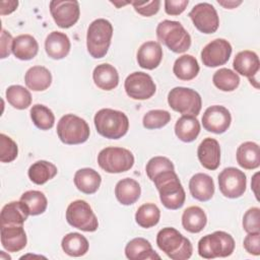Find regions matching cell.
<instances>
[{
    "mask_svg": "<svg viewBox=\"0 0 260 260\" xmlns=\"http://www.w3.org/2000/svg\"><path fill=\"white\" fill-rule=\"evenodd\" d=\"M159 193L162 205L172 210L181 208L184 205L186 194L175 171H165L158 174L152 181Z\"/></svg>",
    "mask_w": 260,
    "mask_h": 260,
    "instance_id": "6da1fadb",
    "label": "cell"
},
{
    "mask_svg": "<svg viewBox=\"0 0 260 260\" xmlns=\"http://www.w3.org/2000/svg\"><path fill=\"white\" fill-rule=\"evenodd\" d=\"M157 247L173 260H187L191 257L193 247L189 239L185 238L174 228H164L156 236Z\"/></svg>",
    "mask_w": 260,
    "mask_h": 260,
    "instance_id": "7a4b0ae2",
    "label": "cell"
},
{
    "mask_svg": "<svg viewBox=\"0 0 260 260\" xmlns=\"http://www.w3.org/2000/svg\"><path fill=\"white\" fill-rule=\"evenodd\" d=\"M98 133L109 139L123 137L129 129L128 117L121 111L113 109H101L93 118Z\"/></svg>",
    "mask_w": 260,
    "mask_h": 260,
    "instance_id": "3957f363",
    "label": "cell"
},
{
    "mask_svg": "<svg viewBox=\"0 0 260 260\" xmlns=\"http://www.w3.org/2000/svg\"><path fill=\"white\" fill-rule=\"evenodd\" d=\"M113 36V25L105 18L93 20L86 34V47L92 58L100 59L106 56L111 45Z\"/></svg>",
    "mask_w": 260,
    "mask_h": 260,
    "instance_id": "277c9868",
    "label": "cell"
},
{
    "mask_svg": "<svg viewBox=\"0 0 260 260\" xmlns=\"http://www.w3.org/2000/svg\"><path fill=\"white\" fill-rule=\"evenodd\" d=\"M156 37L174 53H184L191 46V37L179 21H160L156 26Z\"/></svg>",
    "mask_w": 260,
    "mask_h": 260,
    "instance_id": "5b68a950",
    "label": "cell"
},
{
    "mask_svg": "<svg viewBox=\"0 0 260 260\" xmlns=\"http://www.w3.org/2000/svg\"><path fill=\"white\" fill-rule=\"evenodd\" d=\"M235 250L234 238L222 231L202 237L198 242V254L205 259L228 257Z\"/></svg>",
    "mask_w": 260,
    "mask_h": 260,
    "instance_id": "8992f818",
    "label": "cell"
},
{
    "mask_svg": "<svg viewBox=\"0 0 260 260\" xmlns=\"http://www.w3.org/2000/svg\"><path fill=\"white\" fill-rule=\"evenodd\" d=\"M89 126L86 121L76 115H64L57 124L59 139L65 144H80L89 137Z\"/></svg>",
    "mask_w": 260,
    "mask_h": 260,
    "instance_id": "52a82bcc",
    "label": "cell"
},
{
    "mask_svg": "<svg viewBox=\"0 0 260 260\" xmlns=\"http://www.w3.org/2000/svg\"><path fill=\"white\" fill-rule=\"evenodd\" d=\"M168 104L176 112L183 116H198L202 107L200 94L189 87L177 86L170 90Z\"/></svg>",
    "mask_w": 260,
    "mask_h": 260,
    "instance_id": "ba28073f",
    "label": "cell"
},
{
    "mask_svg": "<svg viewBox=\"0 0 260 260\" xmlns=\"http://www.w3.org/2000/svg\"><path fill=\"white\" fill-rule=\"evenodd\" d=\"M98 164L107 173L119 174L127 172L133 167L134 156L126 148L110 146L100 151Z\"/></svg>",
    "mask_w": 260,
    "mask_h": 260,
    "instance_id": "9c48e42d",
    "label": "cell"
},
{
    "mask_svg": "<svg viewBox=\"0 0 260 260\" xmlns=\"http://www.w3.org/2000/svg\"><path fill=\"white\" fill-rule=\"evenodd\" d=\"M67 222L83 232H94L98 230L99 222L90 205L81 199L71 202L66 210Z\"/></svg>",
    "mask_w": 260,
    "mask_h": 260,
    "instance_id": "30bf717a",
    "label": "cell"
},
{
    "mask_svg": "<svg viewBox=\"0 0 260 260\" xmlns=\"http://www.w3.org/2000/svg\"><path fill=\"white\" fill-rule=\"evenodd\" d=\"M124 87L128 96L139 101L150 99L156 90L151 76L140 71L130 73L125 79Z\"/></svg>",
    "mask_w": 260,
    "mask_h": 260,
    "instance_id": "8fae6325",
    "label": "cell"
},
{
    "mask_svg": "<svg viewBox=\"0 0 260 260\" xmlns=\"http://www.w3.org/2000/svg\"><path fill=\"white\" fill-rule=\"evenodd\" d=\"M247 179L244 172L230 167L218 175V186L221 194L228 198H239L246 191Z\"/></svg>",
    "mask_w": 260,
    "mask_h": 260,
    "instance_id": "7c38bea8",
    "label": "cell"
},
{
    "mask_svg": "<svg viewBox=\"0 0 260 260\" xmlns=\"http://www.w3.org/2000/svg\"><path fill=\"white\" fill-rule=\"evenodd\" d=\"M194 26L201 32L209 35L217 30L219 17L213 5L203 2L196 4L189 12Z\"/></svg>",
    "mask_w": 260,
    "mask_h": 260,
    "instance_id": "4fadbf2b",
    "label": "cell"
},
{
    "mask_svg": "<svg viewBox=\"0 0 260 260\" xmlns=\"http://www.w3.org/2000/svg\"><path fill=\"white\" fill-rule=\"evenodd\" d=\"M50 12L55 23L61 28H69L79 19V3L75 0H53Z\"/></svg>",
    "mask_w": 260,
    "mask_h": 260,
    "instance_id": "5bb4252c",
    "label": "cell"
},
{
    "mask_svg": "<svg viewBox=\"0 0 260 260\" xmlns=\"http://www.w3.org/2000/svg\"><path fill=\"white\" fill-rule=\"evenodd\" d=\"M232 46L224 39H215L208 43L201 51V60L206 67L224 65L232 54Z\"/></svg>",
    "mask_w": 260,
    "mask_h": 260,
    "instance_id": "9a60e30c",
    "label": "cell"
},
{
    "mask_svg": "<svg viewBox=\"0 0 260 260\" xmlns=\"http://www.w3.org/2000/svg\"><path fill=\"white\" fill-rule=\"evenodd\" d=\"M232 122L230 111L223 107L214 105L208 107L202 116V125L205 130L215 134L225 132Z\"/></svg>",
    "mask_w": 260,
    "mask_h": 260,
    "instance_id": "2e32d148",
    "label": "cell"
},
{
    "mask_svg": "<svg viewBox=\"0 0 260 260\" xmlns=\"http://www.w3.org/2000/svg\"><path fill=\"white\" fill-rule=\"evenodd\" d=\"M233 67L237 73L248 77L251 84L256 82V85L258 86V81L255 77L259 71L260 62L258 55L255 52L250 50L239 52L235 56Z\"/></svg>",
    "mask_w": 260,
    "mask_h": 260,
    "instance_id": "e0dca14e",
    "label": "cell"
},
{
    "mask_svg": "<svg viewBox=\"0 0 260 260\" xmlns=\"http://www.w3.org/2000/svg\"><path fill=\"white\" fill-rule=\"evenodd\" d=\"M197 156L203 168L214 171L220 165V146L216 139L207 137L201 141L197 149Z\"/></svg>",
    "mask_w": 260,
    "mask_h": 260,
    "instance_id": "ac0fdd59",
    "label": "cell"
},
{
    "mask_svg": "<svg viewBox=\"0 0 260 260\" xmlns=\"http://www.w3.org/2000/svg\"><path fill=\"white\" fill-rule=\"evenodd\" d=\"M1 244L5 250L14 253L26 246V234L22 225H1Z\"/></svg>",
    "mask_w": 260,
    "mask_h": 260,
    "instance_id": "d6986e66",
    "label": "cell"
},
{
    "mask_svg": "<svg viewBox=\"0 0 260 260\" xmlns=\"http://www.w3.org/2000/svg\"><path fill=\"white\" fill-rule=\"evenodd\" d=\"M162 59V49L159 43L148 41L143 43L137 51L138 65L147 70L156 68Z\"/></svg>",
    "mask_w": 260,
    "mask_h": 260,
    "instance_id": "ffe728a7",
    "label": "cell"
},
{
    "mask_svg": "<svg viewBox=\"0 0 260 260\" xmlns=\"http://www.w3.org/2000/svg\"><path fill=\"white\" fill-rule=\"evenodd\" d=\"M189 190L193 198L205 202L210 200L214 194V182L209 175L198 173L190 179Z\"/></svg>",
    "mask_w": 260,
    "mask_h": 260,
    "instance_id": "44dd1931",
    "label": "cell"
},
{
    "mask_svg": "<svg viewBox=\"0 0 260 260\" xmlns=\"http://www.w3.org/2000/svg\"><path fill=\"white\" fill-rule=\"evenodd\" d=\"M29 211L22 201H11L5 204L0 213L1 225H22Z\"/></svg>",
    "mask_w": 260,
    "mask_h": 260,
    "instance_id": "7402d4cb",
    "label": "cell"
},
{
    "mask_svg": "<svg viewBox=\"0 0 260 260\" xmlns=\"http://www.w3.org/2000/svg\"><path fill=\"white\" fill-rule=\"evenodd\" d=\"M45 50L48 56L54 60L65 58L70 51V40L64 32L52 31L45 41Z\"/></svg>",
    "mask_w": 260,
    "mask_h": 260,
    "instance_id": "603a6c76",
    "label": "cell"
},
{
    "mask_svg": "<svg viewBox=\"0 0 260 260\" xmlns=\"http://www.w3.org/2000/svg\"><path fill=\"white\" fill-rule=\"evenodd\" d=\"M94 84L103 90H112L119 83V74L117 69L108 63L98 65L92 72Z\"/></svg>",
    "mask_w": 260,
    "mask_h": 260,
    "instance_id": "cb8c5ba5",
    "label": "cell"
},
{
    "mask_svg": "<svg viewBox=\"0 0 260 260\" xmlns=\"http://www.w3.org/2000/svg\"><path fill=\"white\" fill-rule=\"evenodd\" d=\"M141 194L139 183L131 178L120 180L115 187V195L117 200L123 205H131L135 203Z\"/></svg>",
    "mask_w": 260,
    "mask_h": 260,
    "instance_id": "d4e9b609",
    "label": "cell"
},
{
    "mask_svg": "<svg viewBox=\"0 0 260 260\" xmlns=\"http://www.w3.org/2000/svg\"><path fill=\"white\" fill-rule=\"evenodd\" d=\"M125 255L130 260L159 259V255L152 249L151 244L143 238H134L125 247Z\"/></svg>",
    "mask_w": 260,
    "mask_h": 260,
    "instance_id": "484cf974",
    "label": "cell"
},
{
    "mask_svg": "<svg viewBox=\"0 0 260 260\" xmlns=\"http://www.w3.org/2000/svg\"><path fill=\"white\" fill-rule=\"evenodd\" d=\"M101 175L90 168H83L76 171L74 184L76 188L84 194H93L101 186Z\"/></svg>",
    "mask_w": 260,
    "mask_h": 260,
    "instance_id": "4316f807",
    "label": "cell"
},
{
    "mask_svg": "<svg viewBox=\"0 0 260 260\" xmlns=\"http://www.w3.org/2000/svg\"><path fill=\"white\" fill-rule=\"evenodd\" d=\"M237 161L245 170H254L260 166L259 145L253 141L242 143L237 149Z\"/></svg>",
    "mask_w": 260,
    "mask_h": 260,
    "instance_id": "83f0119b",
    "label": "cell"
},
{
    "mask_svg": "<svg viewBox=\"0 0 260 260\" xmlns=\"http://www.w3.org/2000/svg\"><path fill=\"white\" fill-rule=\"evenodd\" d=\"M24 82L29 89L34 91H43L51 85L52 74L49 69L44 66H32L26 71Z\"/></svg>",
    "mask_w": 260,
    "mask_h": 260,
    "instance_id": "f1b7e54d",
    "label": "cell"
},
{
    "mask_svg": "<svg viewBox=\"0 0 260 260\" xmlns=\"http://www.w3.org/2000/svg\"><path fill=\"white\" fill-rule=\"evenodd\" d=\"M39 44L30 35H19L13 39L12 53L19 60H30L37 56Z\"/></svg>",
    "mask_w": 260,
    "mask_h": 260,
    "instance_id": "f546056e",
    "label": "cell"
},
{
    "mask_svg": "<svg viewBox=\"0 0 260 260\" xmlns=\"http://www.w3.org/2000/svg\"><path fill=\"white\" fill-rule=\"evenodd\" d=\"M207 216L199 206H189L182 214V225L189 233H200L205 228Z\"/></svg>",
    "mask_w": 260,
    "mask_h": 260,
    "instance_id": "4dcf8cb0",
    "label": "cell"
},
{
    "mask_svg": "<svg viewBox=\"0 0 260 260\" xmlns=\"http://www.w3.org/2000/svg\"><path fill=\"white\" fill-rule=\"evenodd\" d=\"M200 132V123L194 116H182L175 125V133L183 142L194 141Z\"/></svg>",
    "mask_w": 260,
    "mask_h": 260,
    "instance_id": "1f68e13d",
    "label": "cell"
},
{
    "mask_svg": "<svg viewBox=\"0 0 260 260\" xmlns=\"http://www.w3.org/2000/svg\"><path fill=\"white\" fill-rule=\"evenodd\" d=\"M199 64L192 55H182L179 57L173 66V72L177 78L181 80H191L199 73Z\"/></svg>",
    "mask_w": 260,
    "mask_h": 260,
    "instance_id": "d6a6232c",
    "label": "cell"
},
{
    "mask_svg": "<svg viewBox=\"0 0 260 260\" xmlns=\"http://www.w3.org/2000/svg\"><path fill=\"white\" fill-rule=\"evenodd\" d=\"M58 173L57 167L47 160H38L34 162L27 172L30 181L37 185H43L53 179Z\"/></svg>",
    "mask_w": 260,
    "mask_h": 260,
    "instance_id": "836d02e7",
    "label": "cell"
},
{
    "mask_svg": "<svg viewBox=\"0 0 260 260\" xmlns=\"http://www.w3.org/2000/svg\"><path fill=\"white\" fill-rule=\"evenodd\" d=\"M61 246L63 251L72 257L83 256L89 248L88 241L79 233H69L62 239Z\"/></svg>",
    "mask_w": 260,
    "mask_h": 260,
    "instance_id": "e575fe53",
    "label": "cell"
},
{
    "mask_svg": "<svg viewBox=\"0 0 260 260\" xmlns=\"http://www.w3.org/2000/svg\"><path fill=\"white\" fill-rule=\"evenodd\" d=\"M159 208L153 203H144L138 207L135 213V220L138 225L149 229L156 225L159 221Z\"/></svg>",
    "mask_w": 260,
    "mask_h": 260,
    "instance_id": "d590c367",
    "label": "cell"
},
{
    "mask_svg": "<svg viewBox=\"0 0 260 260\" xmlns=\"http://www.w3.org/2000/svg\"><path fill=\"white\" fill-rule=\"evenodd\" d=\"M213 84L222 91H233L240 84L239 75L229 68H220L212 76Z\"/></svg>",
    "mask_w": 260,
    "mask_h": 260,
    "instance_id": "8d00e7d4",
    "label": "cell"
},
{
    "mask_svg": "<svg viewBox=\"0 0 260 260\" xmlns=\"http://www.w3.org/2000/svg\"><path fill=\"white\" fill-rule=\"evenodd\" d=\"M20 201H22L27 206L29 215H39L44 213L48 205L45 194L37 190H29L24 192L20 196Z\"/></svg>",
    "mask_w": 260,
    "mask_h": 260,
    "instance_id": "74e56055",
    "label": "cell"
},
{
    "mask_svg": "<svg viewBox=\"0 0 260 260\" xmlns=\"http://www.w3.org/2000/svg\"><path fill=\"white\" fill-rule=\"evenodd\" d=\"M5 94L7 102L17 110L27 109L31 104L30 92L21 85H10Z\"/></svg>",
    "mask_w": 260,
    "mask_h": 260,
    "instance_id": "f35d334b",
    "label": "cell"
},
{
    "mask_svg": "<svg viewBox=\"0 0 260 260\" xmlns=\"http://www.w3.org/2000/svg\"><path fill=\"white\" fill-rule=\"evenodd\" d=\"M30 118L36 127L41 130H49L54 126L55 116L46 106L37 104L30 109Z\"/></svg>",
    "mask_w": 260,
    "mask_h": 260,
    "instance_id": "ab89813d",
    "label": "cell"
},
{
    "mask_svg": "<svg viewBox=\"0 0 260 260\" xmlns=\"http://www.w3.org/2000/svg\"><path fill=\"white\" fill-rule=\"evenodd\" d=\"M171 121V114L166 110H151L142 119V124L146 129H159Z\"/></svg>",
    "mask_w": 260,
    "mask_h": 260,
    "instance_id": "60d3db41",
    "label": "cell"
},
{
    "mask_svg": "<svg viewBox=\"0 0 260 260\" xmlns=\"http://www.w3.org/2000/svg\"><path fill=\"white\" fill-rule=\"evenodd\" d=\"M165 171H175L173 162L166 156H154L146 164L145 172L147 177L153 181V179Z\"/></svg>",
    "mask_w": 260,
    "mask_h": 260,
    "instance_id": "b9f144b4",
    "label": "cell"
},
{
    "mask_svg": "<svg viewBox=\"0 0 260 260\" xmlns=\"http://www.w3.org/2000/svg\"><path fill=\"white\" fill-rule=\"evenodd\" d=\"M17 144L7 135L0 134V160L1 162H11L17 157Z\"/></svg>",
    "mask_w": 260,
    "mask_h": 260,
    "instance_id": "7bdbcfd3",
    "label": "cell"
},
{
    "mask_svg": "<svg viewBox=\"0 0 260 260\" xmlns=\"http://www.w3.org/2000/svg\"><path fill=\"white\" fill-rule=\"evenodd\" d=\"M243 228L248 234L260 233V209L258 207H251L245 212Z\"/></svg>",
    "mask_w": 260,
    "mask_h": 260,
    "instance_id": "ee69618b",
    "label": "cell"
},
{
    "mask_svg": "<svg viewBox=\"0 0 260 260\" xmlns=\"http://www.w3.org/2000/svg\"><path fill=\"white\" fill-rule=\"evenodd\" d=\"M133 5L135 11L143 16H151L159 10L160 1L159 0H153V1H131L129 2Z\"/></svg>",
    "mask_w": 260,
    "mask_h": 260,
    "instance_id": "f6af8a7d",
    "label": "cell"
},
{
    "mask_svg": "<svg viewBox=\"0 0 260 260\" xmlns=\"http://www.w3.org/2000/svg\"><path fill=\"white\" fill-rule=\"evenodd\" d=\"M244 248L252 255L260 254V233H249L244 239Z\"/></svg>",
    "mask_w": 260,
    "mask_h": 260,
    "instance_id": "bcb514c9",
    "label": "cell"
},
{
    "mask_svg": "<svg viewBox=\"0 0 260 260\" xmlns=\"http://www.w3.org/2000/svg\"><path fill=\"white\" fill-rule=\"evenodd\" d=\"M188 4V0H166L165 11L169 15H179L186 9Z\"/></svg>",
    "mask_w": 260,
    "mask_h": 260,
    "instance_id": "7dc6e473",
    "label": "cell"
},
{
    "mask_svg": "<svg viewBox=\"0 0 260 260\" xmlns=\"http://www.w3.org/2000/svg\"><path fill=\"white\" fill-rule=\"evenodd\" d=\"M12 44H13V38L12 36L2 28L1 30V58L4 59L10 55L12 52Z\"/></svg>",
    "mask_w": 260,
    "mask_h": 260,
    "instance_id": "c3c4849f",
    "label": "cell"
},
{
    "mask_svg": "<svg viewBox=\"0 0 260 260\" xmlns=\"http://www.w3.org/2000/svg\"><path fill=\"white\" fill-rule=\"evenodd\" d=\"M0 5H1L0 13H1V15H5V14H9V13L13 12L16 9V7L18 5V1H14V0L1 1Z\"/></svg>",
    "mask_w": 260,
    "mask_h": 260,
    "instance_id": "681fc988",
    "label": "cell"
},
{
    "mask_svg": "<svg viewBox=\"0 0 260 260\" xmlns=\"http://www.w3.org/2000/svg\"><path fill=\"white\" fill-rule=\"evenodd\" d=\"M218 4H220L221 6H223L224 8H228V9H233L235 7H237L238 5L242 4V1H217Z\"/></svg>",
    "mask_w": 260,
    "mask_h": 260,
    "instance_id": "f907efd6",
    "label": "cell"
}]
</instances>
